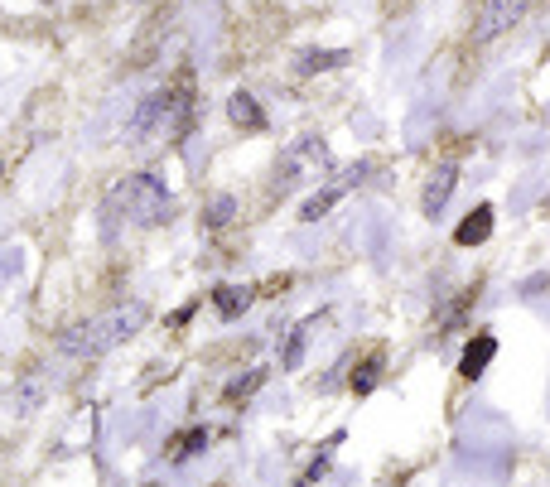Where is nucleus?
Segmentation results:
<instances>
[{
    "label": "nucleus",
    "instance_id": "1",
    "mask_svg": "<svg viewBox=\"0 0 550 487\" xmlns=\"http://www.w3.org/2000/svg\"><path fill=\"white\" fill-rule=\"evenodd\" d=\"M145 319H150V309L140 299H126V304H116V309L97 314V319L73 324L58 338V348L73 352V357H102V352H116L121 343H131L140 328H145Z\"/></svg>",
    "mask_w": 550,
    "mask_h": 487
},
{
    "label": "nucleus",
    "instance_id": "2",
    "mask_svg": "<svg viewBox=\"0 0 550 487\" xmlns=\"http://www.w3.org/2000/svg\"><path fill=\"white\" fill-rule=\"evenodd\" d=\"M169 203H174V193H169L165 179H160L155 169H140V174L121 179V184L107 193L102 213H107V227H111V222H131V227H160V222L169 217Z\"/></svg>",
    "mask_w": 550,
    "mask_h": 487
},
{
    "label": "nucleus",
    "instance_id": "3",
    "mask_svg": "<svg viewBox=\"0 0 550 487\" xmlns=\"http://www.w3.org/2000/svg\"><path fill=\"white\" fill-rule=\"evenodd\" d=\"M526 5L531 0H483L473 15V44H493L497 34H507L526 15Z\"/></svg>",
    "mask_w": 550,
    "mask_h": 487
},
{
    "label": "nucleus",
    "instance_id": "4",
    "mask_svg": "<svg viewBox=\"0 0 550 487\" xmlns=\"http://www.w3.org/2000/svg\"><path fill=\"white\" fill-rule=\"evenodd\" d=\"M454 189H459V164H435V174H430L425 189H420V208H425V217H440Z\"/></svg>",
    "mask_w": 550,
    "mask_h": 487
},
{
    "label": "nucleus",
    "instance_id": "5",
    "mask_svg": "<svg viewBox=\"0 0 550 487\" xmlns=\"http://www.w3.org/2000/svg\"><path fill=\"white\" fill-rule=\"evenodd\" d=\"M227 121H232L237 131H247V136H261V131H266V111H261V102H256L251 92H242V87L227 97Z\"/></svg>",
    "mask_w": 550,
    "mask_h": 487
},
{
    "label": "nucleus",
    "instance_id": "6",
    "mask_svg": "<svg viewBox=\"0 0 550 487\" xmlns=\"http://www.w3.org/2000/svg\"><path fill=\"white\" fill-rule=\"evenodd\" d=\"M319 324H324V319L309 314V319H300V324L290 328V338H285V348H280V367H285V372H300L304 352H309V338H314V328Z\"/></svg>",
    "mask_w": 550,
    "mask_h": 487
},
{
    "label": "nucleus",
    "instance_id": "7",
    "mask_svg": "<svg viewBox=\"0 0 550 487\" xmlns=\"http://www.w3.org/2000/svg\"><path fill=\"white\" fill-rule=\"evenodd\" d=\"M497 357V338L493 333H478L473 343L464 348V362H459V377L464 381H478L483 372H488V362Z\"/></svg>",
    "mask_w": 550,
    "mask_h": 487
},
{
    "label": "nucleus",
    "instance_id": "8",
    "mask_svg": "<svg viewBox=\"0 0 550 487\" xmlns=\"http://www.w3.org/2000/svg\"><path fill=\"white\" fill-rule=\"evenodd\" d=\"M488 237H493V208H488V203H478V208H473V213L454 227V246H483Z\"/></svg>",
    "mask_w": 550,
    "mask_h": 487
},
{
    "label": "nucleus",
    "instance_id": "9",
    "mask_svg": "<svg viewBox=\"0 0 550 487\" xmlns=\"http://www.w3.org/2000/svg\"><path fill=\"white\" fill-rule=\"evenodd\" d=\"M348 63H353V54H348V49H304V54L295 58V73H300V78H314V73L348 68Z\"/></svg>",
    "mask_w": 550,
    "mask_h": 487
},
{
    "label": "nucleus",
    "instance_id": "10",
    "mask_svg": "<svg viewBox=\"0 0 550 487\" xmlns=\"http://www.w3.org/2000/svg\"><path fill=\"white\" fill-rule=\"evenodd\" d=\"M343 189H348V184H329V189L309 193V198H304V208H300V222H319V217H329L333 203L343 198Z\"/></svg>",
    "mask_w": 550,
    "mask_h": 487
},
{
    "label": "nucleus",
    "instance_id": "11",
    "mask_svg": "<svg viewBox=\"0 0 550 487\" xmlns=\"http://www.w3.org/2000/svg\"><path fill=\"white\" fill-rule=\"evenodd\" d=\"M213 304H218L222 319H237V314L251 304V290L247 285H218V290H213Z\"/></svg>",
    "mask_w": 550,
    "mask_h": 487
},
{
    "label": "nucleus",
    "instance_id": "12",
    "mask_svg": "<svg viewBox=\"0 0 550 487\" xmlns=\"http://www.w3.org/2000/svg\"><path fill=\"white\" fill-rule=\"evenodd\" d=\"M261 381H266V367H251L247 377H237L232 386H227V396H222V401H227V406H247L251 396L261 391Z\"/></svg>",
    "mask_w": 550,
    "mask_h": 487
},
{
    "label": "nucleus",
    "instance_id": "13",
    "mask_svg": "<svg viewBox=\"0 0 550 487\" xmlns=\"http://www.w3.org/2000/svg\"><path fill=\"white\" fill-rule=\"evenodd\" d=\"M232 217H237V198H232V193H218V198L203 208V227H208V232H218V227H227Z\"/></svg>",
    "mask_w": 550,
    "mask_h": 487
},
{
    "label": "nucleus",
    "instance_id": "14",
    "mask_svg": "<svg viewBox=\"0 0 550 487\" xmlns=\"http://www.w3.org/2000/svg\"><path fill=\"white\" fill-rule=\"evenodd\" d=\"M208 439H213V434H208V430H184V434H179V444L169 449V459H174V463L193 459L198 449H208Z\"/></svg>",
    "mask_w": 550,
    "mask_h": 487
},
{
    "label": "nucleus",
    "instance_id": "15",
    "mask_svg": "<svg viewBox=\"0 0 550 487\" xmlns=\"http://www.w3.org/2000/svg\"><path fill=\"white\" fill-rule=\"evenodd\" d=\"M377 381H382V362H367L362 372H353V396H372Z\"/></svg>",
    "mask_w": 550,
    "mask_h": 487
},
{
    "label": "nucleus",
    "instance_id": "16",
    "mask_svg": "<svg viewBox=\"0 0 550 487\" xmlns=\"http://www.w3.org/2000/svg\"><path fill=\"white\" fill-rule=\"evenodd\" d=\"M131 5H145V0H131Z\"/></svg>",
    "mask_w": 550,
    "mask_h": 487
},
{
    "label": "nucleus",
    "instance_id": "17",
    "mask_svg": "<svg viewBox=\"0 0 550 487\" xmlns=\"http://www.w3.org/2000/svg\"><path fill=\"white\" fill-rule=\"evenodd\" d=\"M300 487H309V483H300Z\"/></svg>",
    "mask_w": 550,
    "mask_h": 487
}]
</instances>
